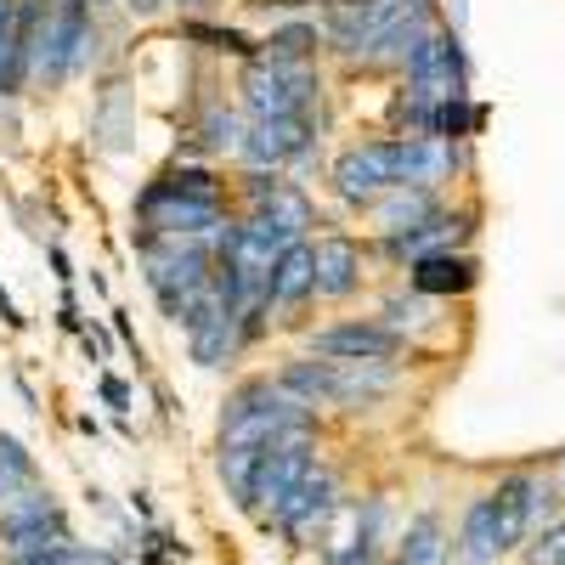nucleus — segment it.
I'll list each match as a JSON object with an SVG mask.
<instances>
[{"mask_svg": "<svg viewBox=\"0 0 565 565\" xmlns=\"http://www.w3.org/2000/svg\"><path fill=\"white\" fill-rule=\"evenodd\" d=\"M306 351L334 362H407L413 340H402L380 317H334L322 328H306Z\"/></svg>", "mask_w": 565, "mask_h": 565, "instance_id": "nucleus-10", "label": "nucleus"}, {"mask_svg": "<svg viewBox=\"0 0 565 565\" xmlns=\"http://www.w3.org/2000/svg\"><path fill=\"white\" fill-rule=\"evenodd\" d=\"M311 306H317V266H311V238H300L266 271V311H271V328H295L300 322L295 311H311Z\"/></svg>", "mask_w": 565, "mask_h": 565, "instance_id": "nucleus-14", "label": "nucleus"}, {"mask_svg": "<svg viewBox=\"0 0 565 565\" xmlns=\"http://www.w3.org/2000/svg\"><path fill=\"white\" fill-rule=\"evenodd\" d=\"M175 40L181 45H199V52H221V57H260V40H249L244 29H232V23H210V18H181L175 23Z\"/></svg>", "mask_w": 565, "mask_h": 565, "instance_id": "nucleus-25", "label": "nucleus"}, {"mask_svg": "<svg viewBox=\"0 0 565 565\" xmlns=\"http://www.w3.org/2000/svg\"><path fill=\"white\" fill-rule=\"evenodd\" d=\"M244 215L260 221L271 238H282V244H300V238H311V232H317V204H311V193H306V181H282L266 204H255V210H244Z\"/></svg>", "mask_w": 565, "mask_h": 565, "instance_id": "nucleus-19", "label": "nucleus"}, {"mask_svg": "<svg viewBox=\"0 0 565 565\" xmlns=\"http://www.w3.org/2000/svg\"><path fill=\"white\" fill-rule=\"evenodd\" d=\"M57 543H74V532H68V514H63L52 487L34 481L0 503V565H18V559L45 554Z\"/></svg>", "mask_w": 565, "mask_h": 565, "instance_id": "nucleus-6", "label": "nucleus"}, {"mask_svg": "<svg viewBox=\"0 0 565 565\" xmlns=\"http://www.w3.org/2000/svg\"><path fill=\"white\" fill-rule=\"evenodd\" d=\"M322 430V413L306 407L295 391H282L271 373H249L221 402V436L215 447H271L277 436Z\"/></svg>", "mask_w": 565, "mask_h": 565, "instance_id": "nucleus-2", "label": "nucleus"}, {"mask_svg": "<svg viewBox=\"0 0 565 565\" xmlns=\"http://www.w3.org/2000/svg\"><path fill=\"white\" fill-rule=\"evenodd\" d=\"M260 452L266 447H215V476L226 487V498L249 509V492H255V469H260Z\"/></svg>", "mask_w": 565, "mask_h": 565, "instance_id": "nucleus-26", "label": "nucleus"}, {"mask_svg": "<svg viewBox=\"0 0 565 565\" xmlns=\"http://www.w3.org/2000/svg\"><path fill=\"white\" fill-rule=\"evenodd\" d=\"M407 97L418 103H447V97H469V63H463V45L458 34L441 23L430 40L418 45V52L407 57V68L396 74Z\"/></svg>", "mask_w": 565, "mask_h": 565, "instance_id": "nucleus-11", "label": "nucleus"}, {"mask_svg": "<svg viewBox=\"0 0 565 565\" xmlns=\"http://www.w3.org/2000/svg\"><path fill=\"white\" fill-rule=\"evenodd\" d=\"M90 45H97V7L90 0H52L34 40V85L63 90L90 63Z\"/></svg>", "mask_w": 565, "mask_h": 565, "instance_id": "nucleus-4", "label": "nucleus"}, {"mask_svg": "<svg viewBox=\"0 0 565 565\" xmlns=\"http://www.w3.org/2000/svg\"><path fill=\"white\" fill-rule=\"evenodd\" d=\"M103 396H108V402H114V407H119V413H125V407H130V391H125V385H119V380H114V373H103Z\"/></svg>", "mask_w": 565, "mask_h": 565, "instance_id": "nucleus-31", "label": "nucleus"}, {"mask_svg": "<svg viewBox=\"0 0 565 565\" xmlns=\"http://www.w3.org/2000/svg\"><path fill=\"white\" fill-rule=\"evenodd\" d=\"M175 0H125V12L130 18H159V12H170Z\"/></svg>", "mask_w": 565, "mask_h": 565, "instance_id": "nucleus-30", "label": "nucleus"}, {"mask_svg": "<svg viewBox=\"0 0 565 565\" xmlns=\"http://www.w3.org/2000/svg\"><path fill=\"white\" fill-rule=\"evenodd\" d=\"M322 458V430H295V436H277L266 452H260V469H255V492H249V521L266 532V521L282 509V498H289L311 469Z\"/></svg>", "mask_w": 565, "mask_h": 565, "instance_id": "nucleus-8", "label": "nucleus"}, {"mask_svg": "<svg viewBox=\"0 0 565 565\" xmlns=\"http://www.w3.org/2000/svg\"><path fill=\"white\" fill-rule=\"evenodd\" d=\"M476 221L481 210L476 204H441L430 221H418L407 232H385V238H367V260H391L396 271H407L418 255H436V249H463L469 238H476Z\"/></svg>", "mask_w": 565, "mask_h": 565, "instance_id": "nucleus-9", "label": "nucleus"}, {"mask_svg": "<svg viewBox=\"0 0 565 565\" xmlns=\"http://www.w3.org/2000/svg\"><path fill=\"white\" fill-rule=\"evenodd\" d=\"M447 521H441V509H413L407 521L396 526V537H391V565H447Z\"/></svg>", "mask_w": 565, "mask_h": 565, "instance_id": "nucleus-20", "label": "nucleus"}, {"mask_svg": "<svg viewBox=\"0 0 565 565\" xmlns=\"http://www.w3.org/2000/svg\"><path fill=\"white\" fill-rule=\"evenodd\" d=\"M476 282H481V260L469 249H436L407 266V289L430 295V300H463Z\"/></svg>", "mask_w": 565, "mask_h": 565, "instance_id": "nucleus-17", "label": "nucleus"}, {"mask_svg": "<svg viewBox=\"0 0 565 565\" xmlns=\"http://www.w3.org/2000/svg\"><path fill=\"white\" fill-rule=\"evenodd\" d=\"M521 554H526V565H565V514H559V521H548L543 532H532L521 543Z\"/></svg>", "mask_w": 565, "mask_h": 565, "instance_id": "nucleus-29", "label": "nucleus"}, {"mask_svg": "<svg viewBox=\"0 0 565 565\" xmlns=\"http://www.w3.org/2000/svg\"><path fill=\"white\" fill-rule=\"evenodd\" d=\"M441 306L447 300H430V295H418V289H407V282H402V289H391L380 300V311H373V317H380L385 328H396L402 340L418 345L424 334H436V328H441Z\"/></svg>", "mask_w": 565, "mask_h": 565, "instance_id": "nucleus-23", "label": "nucleus"}, {"mask_svg": "<svg viewBox=\"0 0 565 565\" xmlns=\"http://www.w3.org/2000/svg\"><path fill=\"white\" fill-rule=\"evenodd\" d=\"M492 498H498L503 532H509V543H514V548H521L532 532H543L548 521H559V514H565L548 469H509V476H498Z\"/></svg>", "mask_w": 565, "mask_h": 565, "instance_id": "nucleus-12", "label": "nucleus"}, {"mask_svg": "<svg viewBox=\"0 0 565 565\" xmlns=\"http://www.w3.org/2000/svg\"><path fill=\"white\" fill-rule=\"evenodd\" d=\"M181 334H186V351H193V362L210 367V373L238 367V356L249 351L238 311H215V317H204V322H193V328H181Z\"/></svg>", "mask_w": 565, "mask_h": 565, "instance_id": "nucleus-18", "label": "nucleus"}, {"mask_svg": "<svg viewBox=\"0 0 565 565\" xmlns=\"http://www.w3.org/2000/svg\"><path fill=\"white\" fill-rule=\"evenodd\" d=\"M260 57L271 63H322V29L317 18H282L271 34H260Z\"/></svg>", "mask_w": 565, "mask_h": 565, "instance_id": "nucleus-24", "label": "nucleus"}, {"mask_svg": "<svg viewBox=\"0 0 565 565\" xmlns=\"http://www.w3.org/2000/svg\"><path fill=\"white\" fill-rule=\"evenodd\" d=\"M391 554V498L367 492L362 509L351 514V532L322 548V565H385Z\"/></svg>", "mask_w": 565, "mask_h": 565, "instance_id": "nucleus-16", "label": "nucleus"}, {"mask_svg": "<svg viewBox=\"0 0 565 565\" xmlns=\"http://www.w3.org/2000/svg\"><path fill=\"white\" fill-rule=\"evenodd\" d=\"M481 125H487V108H481V103H469V97H447V103H436V125H430V136L469 141V136H481Z\"/></svg>", "mask_w": 565, "mask_h": 565, "instance_id": "nucleus-27", "label": "nucleus"}, {"mask_svg": "<svg viewBox=\"0 0 565 565\" xmlns=\"http://www.w3.org/2000/svg\"><path fill=\"white\" fill-rule=\"evenodd\" d=\"M238 141H244V108H232L221 97H204L199 103V119H193V141L175 153V159H193V153H226V159H238Z\"/></svg>", "mask_w": 565, "mask_h": 565, "instance_id": "nucleus-22", "label": "nucleus"}, {"mask_svg": "<svg viewBox=\"0 0 565 565\" xmlns=\"http://www.w3.org/2000/svg\"><path fill=\"white\" fill-rule=\"evenodd\" d=\"M503 554H514L509 532H503V514L492 492H476L463 503V521L447 537V565H498Z\"/></svg>", "mask_w": 565, "mask_h": 565, "instance_id": "nucleus-15", "label": "nucleus"}, {"mask_svg": "<svg viewBox=\"0 0 565 565\" xmlns=\"http://www.w3.org/2000/svg\"><path fill=\"white\" fill-rule=\"evenodd\" d=\"M441 204H447V199L430 193V186H391V193H380V199L362 210L367 238H385V232H407V226H418V221H430Z\"/></svg>", "mask_w": 565, "mask_h": 565, "instance_id": "nucleus-21", "label": "nucleus"}, {"mask_svg": "<svg viewBox=\"0 0 565 565\" xmlns=\"http://www.w3.org/2000/svg\"><path fill=\"white\" fill-rule=\"evenodd\" d=\"M311 266H317V306H345L367 289V238L328 226L311 232Z\"/></svg>", "mask_w": 565, "mask_h": 565, "instance_id": "nucleus-13", "label": "nucleus"}, {"mask_svg": "<svg viewBox=\"0 0 565 565\" xmlns=\"http://www.w3.org/2000/svg\"><path fill=\"white\" fill-rule=\"evenodd\" d=\"M271 380L282 385V391H295L306 407H317V413H345V418H356V413H367V407H380V402H391L396 391H402V380H407V362H334V356H289Z\"/></svg>", "mask_w": 565, "mask_h": 565, "instance_id": "nucleus-1", "label": "nucleus"}, {"mask_svg": "<svg viewBox=\"0 0 565 565\" xmlns=\"http://www.w3.org/2000/svg\"><path fill=\"white\" fill-rule=\"evenodd\" d=\"M34 481H40L34 452H29L18 436H7V430H0V503H7L12 492H23V487H34Z\"/></svg>", "mask_w": 565, "mask_h": 565, "instance_id": "nucleus-28", "label": "nucleus"}, {"mask_svg": "<svg viewBox=\"0 0 565 565\" xmlns=\"http://www.w3.org/2000/svg\"><path fill=\"white\" fill-rule=\"evenodd\" d=\"M548 476H554V492H559V509H565V447L554 452V463H548Z\"/></svg>", "mask_w": 565, "mask_h": 565, "instance_id": "nucleus-32", "label": "nucleus"}, {"mask_svg": "<svg viewBox=\"0 0 565 565\" xmlns=\"http://www.w3.org/2000/svg\"><path fill=\"white\" fill-rule=\"evenodd\" d=\"M328 186H334V199L345 210H367L380 193H391V186H402V136H362L351 141V148L334 153V164H328Z\"/></svg>", "mask_w": 565, "mask_h": 565, "instance_id": "nucleus-5", "label": "nucleus"}, {"mask_svg": "<svg viewBox=\"0 0 565 565\" xmlns=\"http://www.w3.org/2000/svg\"><path fill=\"white\" fill-rule=\"evenodd\" d=\"M340 509H345V476L328 458H317V469L289 498H282V509L266 521V532H277L289 548H317L322 532H328V521H334Z\"/></svg>", "mask_w": 565, "mask_h": 565, "instance_id": "nucleus-7", "label": "nucleus"}, {"mask_svg": "<svg viewBox=\"0 0 565 565\" xmlns=\"http://www.w3.org/2000/svg\"><path fill=\"white\" fill-rule=\"evenodd\" d=\"M322 68L317 63H271L249 57L238 68V108L244 119H295V114H322Z\"/></svg>", "mask_w": 565, "mask_h": 565, "instance_id": "nucleus-3", "label": "nucleus"}]
</instances>
